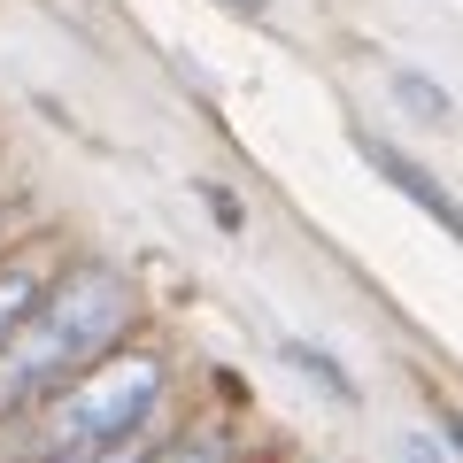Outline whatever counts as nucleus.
I'll return each mask as SVG.
<instances>
[{
	"instance_id": "nucleus-1",
	"label": "nucleus",
	"mask_w": 463,
	"mask_h": 463,
	"mask_svg": "<svg viewBox=\"0 0 463 463\" xmlns=\"http://www.w3.org/2000/svg\"><path fill=\"white\" fill-rule=\"evenodd\" d=\"M124 325H132V286L116 270L85 263L70 286H54L24 317L16 340L0 347V402H32L47 386H70L78 371H93V355H109V340Z\"/></svg>"
},
{
	"instance_id": "nucleus-2",
	"label": "nucleus",
	"mask_w": 463,
	"mask_h": 463,
	"mask_svg": "<svg viewBox=\"0 0 463 463\" xmlns=\"http://www.w3.org/2000/svg\"><path fill=\"white\" fill-rule=\"evenodd\" d=\"M155 394H163V364L155 355H116L93 364L47 402V440L54 448H124L147 425Z\"/></svg>"
},
{
	"instance_id": "nucleus-3",
	"label": "nucleus",
	"mask_w": 463,
	"mask_h": 463,
	"mask_svg": "<svg viewBox=\"0 0 463 463\" xmlns=\"http://www.w3.org/2000/svg\"><path fill=\"white\" fill-rule=\"evenodd\" d=\"M364 163L379 170L386 185H402V194H410L417 209H425L432 224H440L448 240H456V248H463V201H456V194H440V185H432V178H425V170H417V163H410V155H402V147H386V139H364Z\"/></svg>"
},
{
	"instance_id": "nucleus-4",
	"label": "nucleus",
	"mask_w": 463,
	"mask_h": 463,
	"mask_svg": "<svg viewBox=\"0 0 463 463\" xmlns=\"http://www.w3.org/2000/svg\"><path fill=\"white\" fill-rule=\"evenodd\" d=\"M286 364H294V371H309V379L325 386V394H340V402H355V379H347V371L332 364L325 347H309V340H286Z\"/></svg>"
},
{
	"instance_id": "nucleus-5",
	"label": "nucleus",
	"mask_w": 463,
	"mask_h": 463,
	"mask_svg": "<svg viewBox=\"0 0 463 463\" xmlns=\"http://www.w3.org/2000/svg\"><path fill=\"white\" fill-rule=\"evenodd\" d=\"M32 309H39V286L24 279V270H0V347L16 340V325H24Z\"/></svg>"
},
{
	"instance_id": "nucleus-6",
	"label": "nucleus",
	"mask_w": 463,
	"mask_h": 463,
	"mask_svg": "<svg viewBox=\"0 0 463 463\" xmlns=\"http://www.w3.org/2000/svg\"><path fill=\"white\" fill-rule=\"evenodd\" d=\"M394 93L410 100L417 116H432V124H448V93H440L432 78H417V70H394Z\"/></svg>"
},
{
	"instance_id": "nucleus-7",
	"label": "nucleus",
	"mask_w": 463,
	"mask_h": 463,
	"mask_svg": "<svg viewBox=\"0 0 463 463\" xmlns=\"http://www.w3.org/2000/svg\"><path fill=\"white\" fill-rule=\"evenodd\" d=\"M139 463H224V448H216V440H178V448H163V456H139Z\"/></svg>"
},
{
	"instance_id": "nucleus-8",
	"label": "nucleus",
	"mask_w": 463,
	"mask_h": 463,
	"mask_svg": "<svg viewBox=\"0 0 463 463\" xmlns=\"http://www.w3.org/2000/svg\"><path fill=\"white\" fill-rule=\"evenodd\" d=\"M47 463H139L132 448H54Z\"/></svg>"
},
{
	"instance_id": "nucleus-9",
	"label": "nucleus",
	"mask_w": 463,
	"mask_h": 463,
	"mask_svg": "<svg viewBox=\"0 0 463 463\" xmlns=\"http://www.w3.org/2000/svg\"><path fill=\"white\" fill-rule=\"evenodd\" d=\"M402 463H440V448H432L425 432H410V440H402Z\"/></svg>"
},
{
	"instance_id": "nucleus-10",
	"label": "nucleus",
	"mask_w": 463,
	"mask_h": 463,
	"mask_svg": "<svg viewBox=\"0 0 463 463\" xmlns=\"http://www.w3.org/2000/svg\"><path fill=\"white\" fill-rule=\"evenodd\" d=\"M232 8H248V16H263V8H270V0H232Z\"/></svg>"
}]
</instances>
